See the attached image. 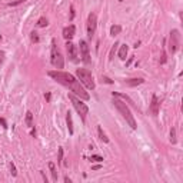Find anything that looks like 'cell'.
<instances>
[{
    "mask_svg": "<svg viewBox=\"0 0 183 183\" xmlns=\"http://www.w3.org/2000/svg\"><path fill=\"white\" fill-rule=\"evenodd\" d=\"M47 74L51 77V79H55L57 83H60L62 86L70 89L72 93L76 94L77 97H80V99H83V100L90 99L89 93L84 90V87L82 86V83L77 80L73 74L66 73V72H60V70H50Z\"/></svg>",
    "mask_w": 183,
    "mask_h": 183,
    "instance_id": "6da1fadb",
    "label": "cell"
},
{
    "mask_svg": "<svg viewBox=\"0 0 183 183\" xmlns=\"http://www.w3.org/2000/svg\"><path fill=\"white\" fill-rule=\"evenodd\" d=\"M113 105H115V107L117 110H119V113L123 116V119L126 120V122L129 123V126L132 129H137V125H136V120L135 117H133L132 112H130V109H129V106L126 105L123 100H120L119 97H115V100H113Z\"/></svg>",
    "mask_w": 183,
    "mask_h": 183,
    "instance_id": "7a4b0ae2",
    "label": "cell"
},
{
    "mask_svg": "<svg viewBox=\"0 0 183 183\" xmlns=\"http://www.w3.org/2000/svg\"><path fill=\"white\" fill-rule=\"evenodd\" d=\"M76 76H77V80L80 82L83 87H86V89H89V90H94L96 83H94L93 74H92L90 70H87V69H77Z\"/></svg>",
    "mask_w": 183,
    "mask_h": 183,
    "instance_id": "3957f363",
    "label": "cell"
},
{
    "mask_svg": "<svg viewBox=\"0 0 183 183\" xmlns=\"http://www.w3.org/2000/svg\"><path fill=\"white\" fill-rule=\"evenodd\" d=\"M69 100L72 102L73 107L76 109V112L79 113V116L82 117V120L84 122L87 113H89V107H87V105H86V103H83L80 97H77L76 94H73V93H69Z\"/></svg>",
    "mask_w": 183,
    "mask_h": 183,
    "instance_id": "277c9868",
    "label": "cell"
},
{
    "mask_svg": "<svg viewBox=\"0 0 183 183\" xmlns=\"http://www.w3.org/2000/svg\"><path fill=\"white\" fill-rule=\"evenodd\" d=\"M50 60L51 64L55 66L56 69H63L64 66V60H63V56H62V51L59 50V47L56 46V42L51 40V55H50Z\"/></svg>",
    "mask_w": 183,
    "mask_h": 183,
    "instance_id": "5b68a950",
    "label": "cell"
},
{
    "mask_svg": "<svg viewBox=\"0 0 183 183\" xmlns=\"http://www.w3.org/2000/svg\"><path fill=\"white\" fill-rule=\"evenodd\" d=\"M97 27V16L94 13H90L89 17H87V24H86V30H87V37L92 39L96 32Z\"/></svg>",
    "mask_w": 183,
    "mask_h": 183,
    "instance_id": "8992f818",
    "label": "cell"
},
{
    "mask_svg": "<svg viewBox=\"0 0 183 183\" xmlns=\"http://www.w3.org/2000/svg\"><path fill=\"white\" fill-rule=\"evenodd\" d=\"M179 43H180L179 30L173 29L170 32V40H169V51H170V53H176V50L179 49Z\"/></svg>",
    "mask_w": 183,
    "mask_h": 183,
    "instance_id": "52a82bcc",
    "label": "cell"
},
{
    "mask_svg": "<svg viewBox=\"0 0 183 183\" xmlns=\"http://www.w3.org/2000/svg\"><path fill=\"white\" fill-rule=\"evenodd\" d=\"M79 46H80V57L84 63H89L90 62V55H89V45H87L84 40H80L79 42Z\"/></svg>",
    "mask_w": 183,
    "mask_h": 183,
    "instance_id": "ba28073f",
    "label": "cell"
},
{
    "mask_svg": "<svg viewBox=\"0 0 183 183\" xmlns=\"http://www.w3.org/2000/svg\"><path fill=\"white\" fill-rule=\"evenodd\" d=\"M66 51H67V56L70 60L74 62L77 59V49L70 40H67V43H66Z\"/></svg>",
    "mask_w": 183,
    "mask_h": 183,
    "instance_id": "9c48e42d",
    "label": "cell"
},
{
    "mask_svg": "<svg viewBox=\"0 0 183 183\" xmlns=\"http://www.w3.org/2000/svg\"><path fill=\"white\" fill-rule=\"evenodd\" d=\"M159 109H160V100H159V97L156 94H153L152 96V103H150V112L156 116L159 115Z\"/></svg>",
    "mask_w": 183,
    "mask_h": 183,
    "instance_id": "30bf717a",
    "label": "cell"
},
{
    "mask_svg": "<svg viewBox=\"0 0 183 183\" xmlns=\"http://www.w3.org/2000/svg\"><path fill=\"white\" fill-rule=\"evenodd\" d=\"M74 33H76V27H74L73 24H70V26H67V27L63 29V37L66 39V40H70L74 36Z\"/></svg>",
    "mask_w": 183,
    "mask_h": 183,
    "instance_id": "8fae6325",
    "label": "cell"
},
{
    "mask_svg": "<svg viewBox=\"0 0 183 183\" xmlns=\"http://www.w3.org/2000/svg\"><path fill=\"white\" fill-rule=\"evenodd\" d=\"M112 96H113V97H120V99L126 100V102H127V103L133 105V100L130 99V97H129L127 94H125V93H119V92H113V93H112Z\"/></svg>",
    "mask_w": 183,
    "mask_h": 183,
    "instance_id": "7c38bea8",
    "label": "cell"
},
{
    "mask_svg": "<svg viewBox=\"0 0 183 183\" xmlns=\"http://www.w3.org/2000/svg\"><path fill=\"white\" fill-rule=\"evenodd\" d=\"M66 123H67L69 133H70V135H73V120H72V115H70V112H67V115H66Z\"/></svg>",
    "mask_w": 183,
    "mask_h": 183,
    "instance_id": "4fadbf2b",
    "label": "cell"
},
{
    "mask_svg": "<svg viewBox=\"0 0 183 183\" xmlns=\"http://www.w3.org/2000/svg\"><path fill=\"white\" fill-rule=\"evenodd\" d=\"M127 51H129V47L126 45H122L119 49V57L122 59V60H125L126 56H127Z\"/></svg>",
    "mask_w": 183,
    "mask_h": 183,
    "instance_id": "5bb4252c",
    "label": "cell"
},
{
    "mask_svg": "<svg viewBox=\"0 0 183 183\" xmlns=\"http://www.w3.org/2000/svg\"><path fill=\"white\" fill-rule=\"evenodd\" d=\"M120 32H122V26H119V24H113L112 27H110V35H112L113 37L117 36Z\"/></svg>",
    "mask_w": 183,
    "mask_h": 183,
    "instance_id": "9a60e30c",
    "label": "cell"
},
{
    "mask_svg": "<svg viewBox=\"0 0 183 183\" xmlns=\"http://www.w3.org/2000/svg\"><path fill=\"white\" fill-rule=\"evenodd\" d=\"M126 83L133 87V86H139V84L145 83V80H143V79H130V80H126Z\"/></svg>",
    "mask_w": 183,
    "mask_h": 183,
    "instance_id": "2e32d148",
    "label": "cell"
},
{
    "mask_svg": "<svg viewBox=\"0 0 183 183\" xmlns=\"http://www.w3.org/2000/svg\"><path fill=\"white\" fill-rule=\"evenodd\" d=\"M97 135H99V139H100V140H103L105 143H109V137L105 135V132L102 130V127H100V126L97 127Z\"/></svg>",
    "mask_w": 183,
    "mask_h": 183,
    "instance_id": "e0dca14e",
    "label": "cell"
},
{
    "mask_svg": "<svg viewBox=\"0 0 183 183\" xmlns=\"http://www.w3.org/2000/svg\"><path fill=\"white\" fill-rule=\"evenodd\" d=\"M49 167H50V172H51V176H53V180L55 182H57V172H56V166L55 163H49Z\"/></svg>",
    "mask_w": 183,
    "mask_h": 183,
    "instance_id": "ac0fdd59",
    "label": "cell"
},
{
    "mask_svg": "<svg viewBox=\"0 0 183 183\" xmlns=\"http://www.w3.org/2000/svg\"><path fill=\"white\" fill-rule=\"evenodd\" d=\"M32 120H33V115H32V112H27V113H26V123H27V126H29V127H32V126H33Z\"/></svg>",
    "mask_w": 183,
    "mask_h": 183,
    "instance_id": "d6986e66",
    "label": "cell"
},
{
    "mask_svg": "<svg viewBox=\"0 0 183 183\" xmlns=\"http://www.w3.org/2000/svg\"><path fill=\"white\" fill-rule=\"evenodd\" d=\"M47 24H49V22H47V19H46V17H40V19L37 20V26H39V27H46Z\"/></svg>",
    "mask_w": 183,
    "mask_h": 183,
    "instance_id": "ffe728a7",
    "label": "cell"
},
{
    "mask_svg": "<svg viewBox=\"0 0 183 183\" xmlns=\"http://www.w3.org/2000/svg\"><path fill=\"white\" fill-rule=\"evenodd\" d=\"M63 163V148H59V156H57V164Z\"/></svg>",
    "mask_w": 183,
    "mask_h": 183,
    "instance_id": "44dd1931",
    "label": "cell"
},
{
    "mask_svg": "<svg viewBox=\"0 0 183 183\" xmlns=\"http://www.w3.org/2000/svg\"><path fill=\"white\" fill-rule=\"evenodd\" d=\"M30 39H32L33 43H37L39 42V35H37V32H32V33H30Z\"/></svg>",
    "mask_w": 183,
    "mask_h": 183,
    "instance_id": "7402d4cb",
    "label": "cell"
},
{
    "mask_svg": "<svg viewBox=\"0 0 183 183\" xmlns=\"http://www.w3.org/2000/svg\"><path fill=\"white\" fill-rule=\"evenodd\" d=\"M170 142L172 143H176V130L175 129L170 130Z\"/></svg>",
    "mask_w": 183,
    "mask_h": 183,
    "instance_id": "603a6c76",
    "label": "cell"
},
{
    "mask_svg": "<svg viewBox=\"0 0 183 183\" xmlns=\"http://www.w3.org/2000/svg\"><path fill=\"white\" fill-rule=\"evenodd\" d=\"M116 46H119V43H115V45H113L112 50H110V55H109V60L113 59V55H115V51H116Z\"/></svg>",
    "mask_w": 183,
    "mask_h": 183,
    "instance_id": "cb8c5ba5",
    "label": "cell"
},
{
    "mask_svg": "<svg viewBox=\"0 0 183 183\" xmlns=\"http://www.w3.org/2000/svg\"><path fill=\"white\" fill-rule=\"evenodd\" d=\"M90 160H94V162H103V158L102 156H97V154H93V156H92V158H90Z\"/></svg>",
    "mask_w": 183,
    "mask_h": 183,
    "instance_id": "d4e9b609",
    "label": "cell"
},
{
    "mask_svg": "<svg viewBox=\"0 0 183 183\" xmlns=\"http://www.w3.org/2000/svg\"><path fill=\"white\" fill-rule=\"evenodd\" d=\"M24 2H26V0H16V2H12V3H9L7 6H10V7H12V6H17V4H22V3H24Z\"/></svg>",
    "mask_w": 183,
    "mask_h": 183,
    "instance_id": "484cf974",
    "label": "cell"
},
{
    "mask_svg": "<svg viewBox=\"0 0 183 183\" xmlns=\"http://www.w3.org/2000/svg\"><path fill=\"white\" fill-rule=\"evenodd\" d=\"M10 170H12V175H13V176H17L16 167H14V164H13V163H10Z\"/></svg>",
    "mask_w": 183,
    "mask_h": 183,
    "instance_id": "4316f807",
    "label": "cell"
},
{
    "mask_svg": "<svg viewBox=\"0 0 183 183\" xmlns=\"http://www.w3.org/2000/svg\"><path fill=\"white\" fill-rule=\"evenodd\" d=\"M4 56H6V55H4V51H3V50H0V64L3 63V60H4Z\"/></svg>",
    "mask_w": 183,
    "mask_h": 183,
    "instance_id": "83f0119b",
    "label": "cell"
},
{
    "mask_svg": "<svg viewBox=\"0 0 183 183\" xmlns=\"http://www.w3.org/2000/svg\"><path fill=\"white\" fill-rule=\"evenodd\" d=\"M102 82H105V83H109V84H112V83H113V82L109 79V77H102Z\"/></svg>",
    "mask_w": 183,
    "mask_h": 183,
    "instance_id": "f1b7e54d",
    "label": "cell"
},
{
    "mask_svg": "<svg viewBox=\"0 0 183 183\" xmlns=\"http://www.w3.org/2000/svg\"><path fill=\"white\" fill-rule=\"evenodd\" d=\"M0 125L3 126V127H4V129H6V127H7V123H6V120H4V119H3V117H0Z\"/></svg>",
    "mask_w": 183,
    "mask_h": 183,
    "instance_id": "f546056e",
    "label": "cell"
},
{
    "mask_svg": "<svg viewBox=\"0 0 183 183\" xmlns=\"http://www.w3.org/2000/svg\"><path fill=\"white\" fill-rule=\"evenodd\" d=\"M164 62H166V53H162V59H160V63H164Z\"/></svg>",
    "mask_w": 183,
    "mask_h": 183,
    "instance_id": "4dcf8cb0",
    "label": "cell"
},
{
    "mask_svg": "<svg viewBox=\"0 0 183 183\" xmlns=\"http://www.w3.org/2000/svg\"><path fill=\"white\" fill-rule=\"evenodd\" d=\"M99 169H100V164H96V166L92 167V170H99Z\"/></svg>",
    "mask_w": 183,
    "mask_h": 183,
    "instance_id": "1f68e13d",
    "label": "cell"
},
{
    "mask_svg": "<svg viewBox=\"0 0 183 183\" xmlns=\"http://www.w3.org/2000/svg\"><path fill=\"white\" fill-rule=\"evenodd\" d=\"M70 12H72V14H70V17H72V19H73V17H74V9H73V6H72V9H70Z\"/></svg>",
    "mask_w": 183,
    "mask_h": 183,
    "instance_id": "d6a6232c",
    "label": "cell"
},
{
    "mask_svg": "<svg viewBox=\"0 0 183 183\" xmlns=\"http://www.w3.org/2000/svg\"><path fill=\"white\" fill-rule=\"evenodd\" d=\"M64 182H66V183H72V179H69V177L66 176V177H64Z\"/></svg>",
    "mask_w": 183,
    "mask_h": 183,
    "instance_id": "836d02e7",
    "label": "cell"
},
{
    "mask_svg": "<svg viewBox=\"0 0 183 183\" xmlns=\"http://www.w3.org/2000/svg\"><path fill=\"white\" fill-rule=\"evenodd\" d=\"M45 97H46V100L49 102V100H50V93H46V94H45Z\"/></svg>",
    "mask_w": 183,
    "mask_h": 183,
    "instance_id": "e575fe53",
    "label": "cell"
},
{
    "mask_svg": "<svg viewBox=\"0 0 183 183\" xmlns=\"http://www.w3.org/2000/svg\"><path fill=\"white\" fill-rule=\"evenodd\" d=\"M0 40H2V37H0Z\"/></svg>",
    "mask_w": 183,
    "mask_h": 183,
    "instance_id": "d590c367",
    "label": "cell"
}]
</instances>
